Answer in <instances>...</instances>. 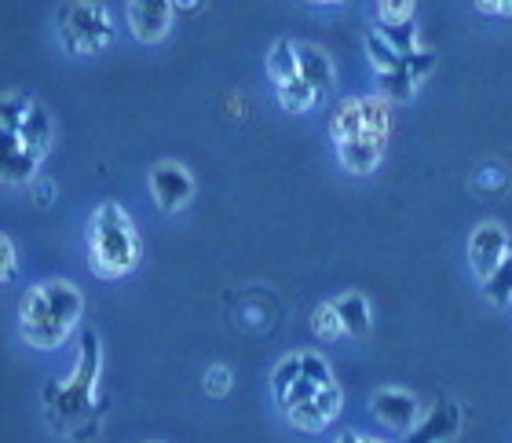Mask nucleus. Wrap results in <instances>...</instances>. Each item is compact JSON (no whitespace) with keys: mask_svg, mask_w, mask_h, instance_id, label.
Wrapping results in <instances>:
<instances>
[{"mask_svg":"<svg viewBox=\"0 0 512 443\" xmlns=\"http://www.w3.org/2000/svg\"><path fill=\"white\" fill-rule=\"evenodd\" d=\"M304 4H315V8H337V4H348V0H304Z\"/></svg>","mask_w":512,"mask_h":443,"instance_id":"b1692460","label":"nucleus"},{"mask_svg":"<svg viewBox=\"0 0 512 443\" xmlns=\"http://www.w3.org/2000/svg\"><path fill=\"white\" fill-rule=\"evenodd\" d=\"M176 4H180V8H187V11H191L194 4H202V0H176Z\"/></svg>","mask_w":512,"mask_h":443,"instance_id":"a878e982","label":"nucleus"},{"mask_svg":"<svg viewBox=\"0 0 512 443\" xmlns=\"http://www.w3.org/2000/svg\"><path fill=\"white\" fill-rule=\"evenodd\" d=\"M311 326H315V334L326 337V341H333V337L344 334V323H341V315H337V308H333V301H326V304H319V308H315V315H311Z\"/></svg>","mask_w":512,"mask_h":443,"instance_id":"f3484780","label":"nucleus"},{"mask_svg":"<svg viewBox=\"0 0 512 443\" xmlns=\"http://www.w3.org/2000/svg\"><path fill=\"white\" fill-rule=\"evenodd\" d=\"M337 443H363V436H355V433H344Z\"/></svg>","mask_w":512,"mask_h":443,"instance_id":"393cba45","label":"nucleus"},{"mask_svg":"<svg viewBox=\"0 0 512 443\" xmlns=\"http://www.w3.org/2000/svg\"><path fill=\"white\" fill-rule=\"evenodd\" d=\"M374 443H381V440H374Z\"/></svg>","mask_w":512,"mask_h":443,"instance_id":"bb28decb","label":"nucleus"},{"mask_svg":"<svg viewBox=\"0 0 512 443\" xmlns=\"http://www.w3.org/2000/svg\"><path fill=\"white\" fill-rule=\"evenodd\" d=\"M417 0H377V19L384 30H406L414 26Z\"/></svg>","mask_w":512,"mask_h":443,"instance_id":"2eb2a0df","label":"nucleus"},{"mask_svg":"<svg viewBox=\"0 0 512 443\" xmlns=\"http://www.w3.org/2000/svg\"><path fill=\"white\" fill-rule=\"evenodd\" d=\"M172 8L176 0H128V30L139 44H158L169 37L172 30Z\"/></svg>","mask_w":512,"mask_h":443,"instance_id":"9d476101","label":"nucleus"},{"mask_svg":"<svg viewBox=\"0 0 512 443\" xmlns=\"http://www.w3.org/2000/svg\"><path fill=\"white\" fill-rule=\"evenodd\" d=\"M476 8H480L483 15H494V19H509L512 0H476Z\"/></svg>","mask_w":512,"mask_h":443,"instance_id":"4be33fe9","label":"nucleus"},{"mask_svg":"<svg viewBox=\"0 0 512 443\" xmlns=\"http://www.w3.org/2000/svg\"><path fill=\"white\" fill-rule=\"evenodd\" d=\"M85 315V297L70 279H44L22 293L19 301V334L37 352H55L66 345Z\"/></svg>","mask_w":512,"mask_h":443,"instance_id":"20e7f679","label":"nucleus"},{"mask_svg":"<svg viewBox=\"0 0 512 443\" xmlns=\"http://www.w3.org/2000/svg\"><path fill=\"white\" fill-rule=\"evenodd\" d=\"M458 433H461V407L443 400L425 422L417 425L414 433L406 436V443H443V440H454Z\"/></svg>","mask_w":512,"mask_h":443,"instance_id":"ddd939ff","label":"nucleus"},{"mask_svg":"<svg viewBox=\"0 0 512 443\" xmlns=\"http://www.w3.org/2000/svg\"><path fill=\"white\" fill-rule=\"evenodd\" d=\"M267 77H271V85H275V92H278V103H282L286 110L304 114V110L319 107L315 92H311L304 74H300L297 41L278 37V41L271 44V52H267Z\"/></svg>","mask_w":512,"mask_h":443,"instance_id":"0eeeda50","label":"nucleus"},{"mask_svg":"<svg viewBox=\"0 0 512 443\" xmlns=\"http://www.w3.org/2000/svg\"><path fill=\"white\" fill-rule=\"evenodd\" d=\"M333 308L341 315L344 334H352V337L370 334V319H374V315H370V301H366L363 293H344V297L333 301Z\"/></svg>","mask_w":512,"mask_h":443,"instance_id":"4468645a","label":"nucleus"},{"mask_svg":"<svg viewBox=\"0 0 512 443\" xmlns=\"http://www.w3.org/2000/svg\"><path fill=\"white\" fill-rule=\"evenodd\" d=\"M147 184H150L154 206H158L161 213H169V217L172 213H183V209L194 202V195H198V184H194L191 169L183 162H172V158H165V162H158L150 169Z\"/></svg>","mask_w":512,"mask_h":443,"instance_id":"6e6552de","label":"nucleus"},{"mask_svg":"<svg viewBox=\"0 0 512 443\" xmlns=\"http://www.w3.org/2000/svg\"><path fill=\"white\" fill-rule=\"evenodd\" d=\"M498 184H502V176H498V169H491V165L476 176V187H498Z\"/></svg>","mask_w":512,"mask_h":443,"instance_id":"5701e85b","label":"nucleus"},{"mask_svg":"<svg viewBox=\"0 0 512 443\" xmlns=\"http://www.w3.org/2000/svg\"><path fill=\"white\" fill-rule=\"evenodd\" d=\"M388 132H392V110L381 92L341 99L330 114L333 151L348 176L374 173L384 158V147H388Z\"/></svg>","mask_w":512,"mask_h":443,"instance_id":"f03ea898","label":"nucleus"},{"mask_svg":"<svg viewBox=\"0 0 512 443\" xmlns=\"http://www.w3.org/2000/svg\"><path fill=\"white\" fill-rule=\"evenodd\" d=\"M483 297L491 304H498V308H505V304L512 301V257L502 264V271L494 275V279L483 282Z\"/></svg>","mask_w":512,"mask_h":443,"instance_id":"dca6fc26","label":"nucleus"},{"mask_svg":"<svg viewBox=\"0 0 512 443\" xmlns=\"http://www.w3.org/2000/svg\"><path fill=\"white\" fill-rule=\"evenodd\" d=\"M30 187H33V202H37L41 209H48L55 202V184L48 180V176H37Z\"/></svg>","mask_w":512,"mask_h":443,"instance_id":"aec40b11","label":"nucleus"},{"mask_svg":"<svg viewBox=\"0 0 512 443\" xmlns=\"http://www.w3.org/2000/svg\"><path fill=\"white\" fill-rule=\"evenodd\" d=\"M88 268L103 282L125 279L139 268L143 242L136 235V224L118 202H99L85 224Z\"/></svg>","mask_w":512,"mask_h":443,"instance_id":"39448f33","label":"nucleus"},{"mask_svg":"<svg viewBox=\"0 0 512 443\" xmlns=\"http://www.w3.org/2000/svg\"><path fill=\"white\" fill-rule=\"evenodd\" d=\"M297 55H300V74H304L308 88L322 103L333 88V59L326 55V48H319V44L311 41H297Z\"/></svg>","mask_w":512,"mask_h":443,"instance_id":"f8f14e48","label":"nucleus"},{"mask_svg":"<svg viewBox=\"0 0 512 443\" xmlns=\"http://www.w3.org/2000/svg\"><path fill=\"white\" fill-rule=\"evenodd\" d=\"M205 392L213 396V400H220V396H227L231 392V370L227 367H209V374H205Z\"/></svg>","mask_w":512,"mask_h":443,"instance_id":"6ab92c4d","label":"nucleus"},{"mask_svg":"<svg viewBox=\"0 0 512 443\" xmlns=\"http://www.w3.org/2000/svg\"><path fill=\"white\" fill-rule=\"evenodd\" d=\"M512 257V246H509V235H505L502 224H494V220H483V224L472 227L469 235V264L472 271L480 275V282L494 279L502 264Z\"/></svg>","mask_w":512,"mask_h":443,"instance_id":"1a4fd4ad","label":"nucleus"},{"mask_svg":"<svg viewBox=\"0 0 512 443\" xmlns=\"http://www.w3.org/2000/svg\"><path fill=\"white\" fill-rule=\"evenodd\" d=\"M0 136H4V184L30 187L52 154L55 121L41 99L8 88L0 99Z\"/></svg>","mask_w":512,"mask_h":443,"instance_id":"f257e3e1","label":"nucleus"},{"mask_svg":"<svg viewBox=\"0 0 512 443\" xmlns=\"http://www.w3.org/2000/svg\"><path fill=\"white\" fill-rule=\"evenodd\" d=\"M0 253H4V271H0V279L11 282L15 279V242L8 235L0 238Z\"/></svg>","mask_w":512,"mask_h":443,"instance_id":"412c9836","label":"nucleus"},{"mask_svg":"<svg viewBox=\"0 0 512 443\" xmlns=\"http://www.w3.org/2000/svg\"><path fill=\"white\" fill-rule=\"evenodd\" d=\"M55 37L66 55H99L114 44V19L103 0H66L55 11Z\"/></svg>","mask_w":512,"mask_h":443,"instance_id":"423d86ee","label":"nucleus"},{"mask_svg":"<svg viewBox=\"0 0 512 443\" xmlns=\"http://www.w3.org/2000/svg\"><path fill=\"white\" fill-rule=\"evenodd\" d=\"M300 378V352L297 356H286L282 363L275 367V374H271V389H275V400H282L293 385H297Z\"/></svg>","mask_w":512,"mask_h":443,"instance_id":"a211bd4d","label":"nucleus"},{"mask_svg":"<svg viewBox=\"0 0 512 443\" xmlns=\"http://www.w3.org/2000/svg\"><path fill=\"white\" fill-rule=\"evenodd\" d=\"M99 370H103V352H99V334L85 330L81 337V352L74 363V378L70 381H48L41 389L44 418L55 433L63 436H85L92 440L99 429Z\"/></svg>","mask_w":512,"mask_h":443,"instance_id":"7ed1b4c3","label":"nucleus"},{"mask_svg":"<svg viewBox=\"0 0 512 443\" xmlns=\"http://www.w3.org/2000/svg\"><path fill=\"white\" fill-rule=\"evenodd\" d=\"M370 411L381 418L388 429H399V433H414L417 425V400L403 389H381L374 392L370 400Z\"/></svg>","mask_w":512,"mask_h":443,"instance_id":"9b49d317","label":"nucleus"}]
</instances>
